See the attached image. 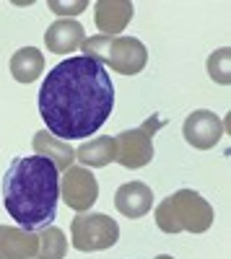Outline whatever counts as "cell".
I'll return each instance as SVG.
<instances>
[{
    "instance_id": "1",
    "label": "cell",
    "mask_w": 231,
    "mask_h": 259,
    "mask_svg": "<svg viewBox=\"0 0 231 259\" xmlns=\"http://www.w3.org/2000/svg\"><path fill=\"white\" fill-rule=\"evenodd\" d=\"M114 109V83L101 62L73 55L47 73L39 89V114L57 140L99 133Z\"/></svg>"
},
{
    "instance_id": "2",
    "label": "cell",
    "mask_w": 231,
    "mask_h": 259,
    "mask_svg": "<svg viewBox=\"0 0 231 259\" xmlns=\"http://www.w3.org/2000/svg\"><path fill=\"white\" fill-rule=\"evenodd\" d=\"M60 177L57 166L45 156L13 158L3 177V205L18 228L42 231L57 215Z\"/></svg>"
},
{
    "instance_id": "3",
    "label": "cell",
    "mask_w": 231,
    "mask_h": 259,
    "mask_svg": "<svg viewBox=\"0 0 231 259\" xmlns=\"http://www.w3.org/2000/svg\"><path fill=\"white\" fill-rule=\"evenodd\" d=\"M153 218L164 233H205L213 226V207L195 189H177L159 202Z\"/></svg>"
},
{
    "instance_id": "4",
    "label": "cell",
    "mask_w": 231,
    "mask_h": 259,
    "mask_svg": "<svg viewBox=\"0 0 231 259\" xmlns=\"http://www.w3.org/2000/svg\"><path fill=\"white\" fill-rule=\"evenodd\" d=\"M83 57H91L120 75H135L148 62V50L135 36H91L81 45Z\"/></svg>"
},
{
    "instance_id": "5",
    "label": "cell",
    "mask_w": 231,
    "mask_h": 259,
    "mask_svg": "<svg viewBox=\"0 0 231 259\" xmlns=\"http://www.w3.org/2000/svg\"><path fill=\"white\" fill-rule=\"evenodd\" d=\"M166 122L156 114H151L140 127L125 130L114 138V161L125 168H143L153 158V135Z\"/></svg>"
},
{
    "instance_id": "6",
    "label": "cell",
    "mask_w": 231,
    "mask_h": 259,
    "mask_svg": "<svg viewBox=\"0 0 231 259\" xmlns=\"http://www.w3.org/2000/svg\"><path fill=\"white\" fill-rule=\"evenodd\" d=\"M70 239L78 251H104L120 241V226L104 212H81L70 223Z\"/></svg>"
},
{
    "instance_id": "7",
    "label": "cell",
    "mask_w": 231,
    "mask_h": 259,
    "mask_svg": "<svg viewBox=\"0 0 231 259\" xmlns=\"http://www.w3.org/2000/svg\"><path fill=\"white\" fill-rule=\"evenodd\" d=\"M60 197L70 210L86 212L99 200V182L91 171L70 166L65 168V177H60Z\"/></svg>"
},
{
    "instance_id": "8",
    "label": "cell",
    "mask_w": 231,
    "mask_h": 259,
    "mask_svg": "<svg viewBox=\"0 0 231 259\" xmlns=\"http://www.w3.org/2000/svg\"><path fill=\"white\" fill-rule=\"evenodd\" d=\"M184 140L198 150H211L213 145H218L221 135H223V122L216 112L211 109H195L190 117L184 119L182 127Z\"/></svg>"
},
{
    "instance_id": "9",
    "label": "cell",
    "mask_w": 231,
    "mask_h": 259,
    "mask_svg": "<svg viewBox=\"0 0 231 259\" xmlns=\"http://www.w3.org/2000/svg\"><path fill=\"white\" fill-rule=\"evenodd\" d=\"M133 18L130 0H99L94 3V21L101 36H120Z\"/></svg>"
},
{
    "instance_id": "10",
    "label": "cell",
    "mask_w": 231,
    "mask_h": 259,
    "mask_svg": "<svg viewBox=\"0 0 231 259\" xmlns=\"http://www.w3.org/2000/svg\"><path fill=\"white\" fill-rule=\"evenodd\" d=\"M114 205L125 218L138 221L153 207V192L143 182H128L114 192Z\"/></svg>"
},
{
    "instance_id": "11",
    "label": "cell",
    "mask_w": 231,
    "mask_h": 259,
    "mask_svg": "<svg viewBox=\"0 0 231 259\" xmlns=\"http://www.w3.org/2000/svg\"><path fill=\"white\" fill-rule=\"evenodd\" d=\"M39 236L26 228L0 226V259H36Z\"/></svg>"
},
{
    "instance_id": "12",
    "label": "cell",
    "mask_w": 231,
    "mask_h": 259,
    "mask_svg": "<svg viewBox=\"0 0 231 259\" xmlns=\"http://www.w3.org/2000/svg\"><path fill=\"white\" fill-rule=\"evenodd\" d=\"M83 39H86V31H83V26L78 24V21H73V18H60L45 31V45L55 55L75 52L83 45Z\"/></svg>"
},
{
    "instance_id": "13",
    "label": "cell",
    "mask_w": 231,
    "mask_h": 259,
    "mask_svg": "<svg viewBox=\"0 0 231 259\" xmlns=\"http://www.w3.org/2000/svg\"><path fill=\"white\" fill-rule=\"evenodd\" d=\"M34 156H45L57 166V171H65L73 166L75 150L65 140H57L55 135H50L47 130H39L34 135Z\"/></svg>"
},
{
    "instance_id": "14",
    "label": "cell",
    "mask_w": 231,
    "mask_h": 259,
    "mask_svg": "<svg viewBox=\"0 0 231 259\" xmlns=\"http://www.w3.org/2000/svg\"><path fill=\"white\" fill-rule=\"evenodd\" d=\"M8 68H11L13 80H18V83H34L42 73H45V55H42L36 47H21L11 57Z\"/></svg>"
},
{
    "instance_id": "15",
    "label": "cell",
    "mask_w": 231,
    "mask_h": 259,
    "mask_svg": "<svg viewBox=\"0 0 231 259\" xmlns=\"http://www.w3.org/2000/svg\"><path fill=\"white\" fill-rule=\"evenodd\" d=\"M75 158L86 166L101 168V166H109L114 161V138L112 135H101L94 140H86L78 150H75Z\"/></svg>"
},
{
    "instance_id": "16",
    "label": "cell",
    "mask_w": 231,
    "mask_h": 259,
    "mask_svg": "<svg viewBox=\"0 0 231 259\" xmlns=\"http://www.w3.org/2000/svg\"><path fill=\"white\" fill-rule=\"evenodd\" d=\"M39 251L36 259H62L68 254V239L57 226H47L42 228L39 233Z\"/></svg>"
},
{
    "instance_id": "17",
    "label": "cell",
    "mask_w": 231,
    "mask_h": 259,
    "mask_svg": "<svg viewBox=\"0 0 231 259\" xmlns=\"http://www.w3.org/2000/svg\"><path fill=\"white\" fill-rule=\"evenodd\" d=\"M228 57H231V50L228 47H221V50H216L211 57H208V73H211V78L216 83H221V85H228L231 83Z\"/></svg>"
},
{
    "instance_id": "18",
    "label": "cell",
    "mask_w": 231,
    "mask_h": 259,
    "mask_svg": "<svg viewBox=\"0 0 231 259\" xmlns=\"http://www.w3.org/2000/svg\"><path fill=\"white\" fill-rule=\"evenodd\" d=\"M86 0H81V3H57V0H50V11H55V13H60V16H78L81 11H86Z\"/></svg>"
},
{
    "instance_id": "19",
    "label": "cell",
    "mask_w": 231,
    "mask_h": 259,
    "mask_svg": "<svg viewBox=\"0 0 231 259\" xmlns=\"http://www.w3.org/2000/svg\"><path fill=\"white\" fill-rule=\"evenodd\" d=\"M156 259H174V256H169V254H159Z\"/></svg>"
}]
</instances>
